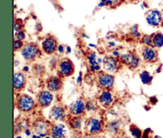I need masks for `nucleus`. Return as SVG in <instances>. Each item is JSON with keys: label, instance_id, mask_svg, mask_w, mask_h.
Returning a JSON list of instances; mask_svg holds the SVG:
<instances>
[{"label": "nucleus", "instance_id": "nucleus-1", "mask_svg": "<svg viewBox=\"0 0 163 138\" xmlns=\"http://www.w3.org/2000/svg\"><path fill=\"white\" fill-rule=\"evenodd\" d=\"M96 84L103 90H111L114 87L115 76L107 72H99L96 77Z\"/></svg>", "mask_w": 163, "mask_h": 138}, {"label": "nucleus", "instance_id": "nucleus-2", "mask_svg": "<svg viewBox=\"0 0 163 138\" xmlns=\"http://www.w3.org/2000/svg\"><path fill=\"white\" fill-rule=\"evenodd\" d=\"M15 105L21 112H31L35 107V101L28 94H20L16 98Z\"/></svg>", "mask_w": 163, "mask_h": 138}, {"label": "nucleus", "instance_id": "nucleus-3", "mask_svg": "<svg viewBox=\"0 0 163 138\" xmlns=\"http://www.w3.org/2000/svg\"><path fill=\"white\" fill-rule=\"evenodd\" d=\"M22 56L27 62L34 61L37 57L41 55V50L37 44L34 42H29L21 50Z\"/></svg>", "mask_w": 163, "mask_h": 138}, {"label": "nucleus", "instance_id": "nucleus-4", "mask_svg": "<svg viewBox=\"0 0 163 138\" xmlns=\"http://www.w3.org/2000/svg\"><path fill=\"white\" fill-rule=\"evenodd\" d=\"M57 70L58 76L62 78L68 77L72 76L74 74L75 66L70 59L65 58L59 61L57 66Z\"/></svg>", "mask_w": 163, "mask_h": 138}, {"label": "nucleus", "instance_id": "nucleus-5", "mask_svg": "<svg viewBox=\"0 0 163 138\" xmlns=\"http://www.w3.org/2000/svg\"><path fill=\"white\" fill-rule=\"evenodd\" d=\"M146 22L153 27L163 26V12L157 9L150 10L146 14Z\"/></svg>", "mask_w": 163, "mask_h": 138}, {"label": "nucleus", "instance_id": "nucleus-6", "mask_svg": "<svg viewBox=\"0 0 163 138\" xmlns=\"http://www.w3.org/2000/svg\"><path fill=\"white\" fill-rule=\"evenodd\" d=\"M119 60L120 63L125 65L131 70H135V69L138 68L139 66L140 62H141L139 57L138 56L137 54L131 53V52L121 54Z\"/></svg>", "mask_w": 163, "mask_h": 138}, {"label": "nucleus", "instance_id": "nucleus-7", "mask_svg": "<svg viewBox=\"0 0 163 138\" xmlns=\"http://www.w3.org/2000/svg\"><path fill=\"white\" fill-rule=\"evenodd\" d=\"M57 40L56 38L52 35L47 36L43 39L42 42V50L45 54H48V55H52V54H55V52L57 51Z\"/></svg>", "mask_w": 163, "mask_h": 138}, {"label": "nucleus", "instance_id": "nucleus-8", "mask_svg": "<svg viewBox=\"0 0 163 138\" xmlns=\"http://www.w3.org/2000/svg\"><path fill=\"white\" fill-rule=\"evenodd\" d=\"M120 62L119 59L115 58V57L112 55H107L104 57V60H103V70L105 72L110 73V74H114L119 71L120 68Z\"/></svg>", "mask_w": 163, "mask_h": 138}, {"label": "nucleus", "instance_id": "nucleus-9", "mask_svg": "<svg viewBox=\"0 0 163 138\" xmlns=\"http://www.w3.org/2000/svg\"><path fill=\"white\" fill-rule=\"evenodd\" d=\"M85 128L89 134L95 135L102 131L103 123L100 120L97 118L91 117L87 120L85 122Z\"/></svg>", "mask_w": 163, "mask_h": 138}, {"label": "nucleus", "instance_id": "nucleus-10", "mask_svg": "<svg viewBox=\"0 0 163 138\" xmlns=\"http://www.w3.org/2000/svg\"><path fill=\"white\" fill-rule=\"evenodd\" d=\"M63 86L62 77L60 76H50L46 79V88L52 93L60 91Z\"/></svg>", "mask_w": 163, "mask_h": 138}, {"label": "nucleus", "instance_id": "nucleus-11", "mask_svg": "<svg viewBox=\"0 0 163 138\" xmlns=\"http://www.w3.org/2000/svg\"><path fill=\"white\" fill-rule=\"evenodd\" d=\"M69 111L73 117H81L86 111V103L82 99L76 100L70 105Z\"/></svg>", "mask_w": 163, "mask_h": 138}, {"label": "nucleus", "instance_id": "nucleus-12", "mask_svg": "<svg viewBox=\"0 0 163 138\" xmlns=\"http://www.w3.org/2000/svg\"><path fill=\"white\" fill-rule=\"evenodd\" d=\"M142 59L147 63H154L158 61V51L153 46H144L141 52Z\"/></svg>", "mask_w": 163, "mask_h": 138}, {"label": "nucleus", "instance_id": "nucleus-13", "mask_svg": "<svg viewBox=\"0 0 163 138\" xmlns=\"http://www.w3.org/2000/svg\"><path fill=\"white\" fill-rule=\"evenodd\" d=\"M37 101L40 107H49L54 101V95L49 90H42L37 95Z\"/></svg>", "mask_w": 163, "mask_h": 138}, {"label": "nucleus", "instance_id": "nucleus-14", "mask_svg": "<svg viewBox=\"0 0 163 138\" xmlns=\"http://www.w3.org/2000/svg\"><path fill=\"white\" fill-rule=\"evenodd\" d=\"M26 85V77L23 73L15 72L13 78V88L14 92H20Z\"/></svg>", "mask_w": 163, "mask_h": 138}, {"label": "nucleus", "instance_id": "nucleus-15", "mask_svg": "<svg viewBox=\"0 0 163 138\" xmlns=\"http://www.w3.org/2000/svg\"><path fill=\"white\" fill-rule=\"evenodd\" d=\"M49 117L54 122H61L65 117V110L61 105H54L49 112Z\"/></svg>", "mask_w": 163, "mask_h": 138}, {"label": "nucleus", "instance_id": "nucleus-16", "mask_svg": "<svg viewBox=\"0 0 163 138\" xmlns=\"http://www.w3.org/2000/svg\"><path fill=\"white\" fill-rule=\"evenodd\" d=\"M50 125L46 122L45 120L43 119H37L33 123V131L36 134L39 135L41 134H48L49 133V129H50Z\"/></svg>", "mask_w": 163, "mask_h": 138}, {"label": "nucleus", "instance_id": "nucleus-17", "mask_svg": "<svg viewBox=\"0 0 163 138\" xmlns=\"http://www.w3.org/2000/svg\"><path fill=\"white\" fill-rule=\"evenodd\" d=\"M49 134L52 138H65L67 134V130L64 124H54L50 127Z\"/></svg>", "mask_w": 163, "mask_h": 138}, {"label": "nucleus", "instance_id": "nucleus-18", "mask_svg": "<svg viewBox=\"0 0 163 138\" xmlns=\"http://www.w3.org/2000/svg\"><path fill=\"white\" fill-rule=\"evenodd\" d=\"M98 101L105 108L110 107L114 102V98L110 90H103L98 97Z\"/></svg>", "mask_w": 163, "mask_h": 138}, {"label": "nucleus", "instance_id": "nucleus-19", "mask_svg": "<svg viewBox=\"0 0 163 138\" xmlns=\"http://www.w3.org/2000/svg\"><path fill=\"white\" fill-rule=\"evenodd\" d=\"M153 46L155 49H161L163 46V34L162 32H155L152 34Z\"/></svg>", "mask_w": 163, "mask_h": 138}, {"label": "nucleus", "instance_id": "nucleus-20", "mask_svg": "<svg viewBox=\"0 0 163 138\" xmlns=\"http://www.w3.org/2000/svg\"><path fill=\"white\" fill-rule=\"evenodd\" d=\"M139 77L142 83L144 85H150L154 79L153 75L150 74L147 70H143L142 72L140 73Z\"/></svg>", "mask_w": 163, "mask_h": 138}, {"label": "nucleus", "instance_id": "nucleus-21", "mask_svg": "<svg viewBox=\"0 0 163 138\" xmlns=\"http://www.w3.org/2000/svg\"><path fill=\"white\" fill-rule=\"evenodd\" d=\"M70 125L72 129L78 131L81 129L82 126V118L81 117H73L70 122Z\"/></svg>", "mask_w": 163, "mask_h": 138}, {"label": "nucleus", "instance_id": "nucleus-22", "mask_svg": "<svg viewBox=\"0 0 163 138\" xmlns=\"http://www.w3.org/2000/svg\"><path fill=\"white\" fill-rule=\"evenodd\" d=\"M121 126V122L119 120H115L109 122L107 124V129L112 134H115Z\"/></svg>", "mask_w": 163, "mask_h": 138}, {"label": "nucleus", "instance_id": "nucleus-23", "mask_svg": "<svg viewBox=\"0 0 163 138\" xmlns=\"http://www.w3.org/2000/svg\"><path fill=\"white\" fill-rule=\"evenodd\" d=\"M130 36L134 39H140L142 35L138 29V25L135 24L130 28Z\"/></svg>", "mask_w": 163, "mask_h": 138}, {"label": "nucleus", "instance_id": "nucleus-24", "mask_svg": "<svg viewBox=\"0 0 163 138\" xmlns=\"http://www.w3.org/2000/svg\"><path fill=\"white\" fill-rule=\"evenodd\" d=\"M140 41L142 44L144 45V46H153L152 34H143L140 38Z\"/></svg>", "mask_w": 163, "mask_h": 138}, {"label": "nucleus", "instance_id": "nucleus-25", "mask_svg": "<svg viewBox=\"0 0 163 138\" xmlns=\"http://www.w3.org/2000/svg\"><path fill=\"white\" fill-rule=\"evenodd\" d=\"M130 134L132 135V136L134 138H142V135H143V133L142 132V130L137 127L136 125H131L130 126Z\"/></svg>", "mask_w": 163, "mask_h": 138}, {"label": "nucleus", "instance_id": "nucleus-26", "mask_svg": "<svg viewBox=\"0 0 163 138\" xmlns=\"http://www.w3.org/2000/svg\"><path fill=\"white\" fill-rule=\"evenodd\" d=\"M23 22L21 19H16L14 22V32H19V31H23Z\"/></svg>", "mask_w": 163, "mask_h": 138}, {"label": "nucleus", "instance_id": "nucleus-27", "mask_svg": "<svg viewBox=\"0 0 163 138\" xmlns=\"http://www.w3.org/2000/svg\"><path fill=\"white\" fill-rule=\"evenodd\" d=\"M25 46L23 43V41H20V40L14 39V51H18V50H20L23 48V46Z\"/></svg>", "mask_w": 163, "mask_h": 138}, {"label": "nucleus", "instance_id": "nucleus-28", "mask_svg": "<svg viewBox=\"0 0 163 138\" xmlns=\"http://www.w3.org/2000/svg\"><path fill=\"white\" fill-rule=\"evenodd\" d=\"M26 32L24 31H19V32H14V39L20 40V41H24L26 39Z\"/></svg>", "mask_w": 163, "mask_h": 138}, {"label": "nucleus", "instance_id": "nucleus-29", "mask_svg": "<svg viewBox=\"0 0 163 138\" xmlns=\"http://www.w3.org/2000/svg\"><path fill=\"white\" fill-rule=\"evenodd\" d=\"M96 102H95V101L91 100L86 103V110L88 111H96Z\"/></svg>", "mask_w": 163, "mask_h": 138}, {"label": "nucleus", "instance_id": "nucleus-30", "mask_svg": "<svg viewBox=\"0 0 163 138\" xmlns=\"http://www.w3.org/2000/svg\"><path fill=\"white\" fill-rule=\"evenodd\" d=\"M89 69L93 73H99L101 71V66H100V64L99 63L92 65V66H89Z\"/></svg>", "mask_w": 163, "mask_h": 138}, {"label": "nucleus", "instance_id": "nucleus-31", "mask_svg": "<svg viewBox=\"0 0 163 138\" xmlns=\"http://www.w3.org/2000/svg\"><path fill=\"white\" fill-rule=\"evenodd\" d=\"M97 59V54L95 52H90L88 55H87V61L88 60H96Z\"/></svg>", "mask_w": 163, "mask_h": 138}, {"label": "nucleus", "instance_id": "nucleus-32", "mask_svg": "<svg viewBox=\"0 0 163 138\" xmlns=\"http://www.w3.org/2000/svg\"><path fill=\"white\" fill-rule=\"evenodd\" d=\"M76 82H77V84H81V82H83V73L81 71H80L78 74Z\"/></svg>", "mask_w": 163, "mask_h": 138}, {"label": "nucleus", "instance_id": "nucleus-33", "mask_svg": "<svg viewBox=\"0 0 163 138\" xmlns=\"http://www.w3.org/2000/svg\"><path fill=\"white\" fill-rule=\"evenodd\" d=\"M112 55L117 59H119V58H120V56H121L120 52H119V50H112Z\"/></svg>", "mask_w": 163, "mask_h": 138}, {"label": "nucleus", "instance_id": "nucleus-34", "mask_svg": "<svg viewBox=\"0 0 163 138\" xmlns=\"http://www.w3.org/2000/svg\"><path fill=\"white\" fill-rule=\"evenodd\" d=\"M57 52L60 54H63L64 53H65V47L64 46V45H58V46H57Z\"/></svg>", "mask_w": 163, "mask_h": 138}, {"label": "nucleus", "instance_id": "nucleus-35", "mask_svg": "<svg viewBox=\"0 0 163 138\" xmlns=\"http://www.w3.org/2000/svg\"><path fill=\"white\" fill-rule=\"evenodd\" d=\"M100 1L104 2L105 7H112V6H114V3H113L112 0H100Z\"/></svg>", "mask_w": 163, "mask_h": 138}, {"label": "nucleus", "instance_id": "nucleus-36", "mask_svg": "<svg viewBox=\"0 0 163 138\" xmlns=\"http://www.w3.org/2000/svg\"><path fill=\"white\" fill-rule=\"evenodd\" d=\"M151 131L150 130V129H146L144 131V133H143V135H142V138H149V132Z\"/></svg>", "mask_w": 163, "mask_h": 138}, {"label": "nucleus", "instance_id": "nucleus-37", "mask_svg": "<svg viewBox=\"0 0 163 138\" xmlns=\"http://www.w3.org/2000/svg\"><path fill=\"white\" fill-rule=\"evenodd\" d=\"M150 102H151L153 105H155V104L158 102V99H157L156 97H151V98H150Z\"/></svg>", "mask_w": 163, "mask_h": 138}, {"label": "nucleus", "instance_id": "nucleus-38", "mask_svg": "<svg viewBox=\"0 0 163 138\" xmlns=\"http://www.w3.org/2000/svg\"><path fill=\"white\" fill-rule=\"evenodd\" d=\"M107 44L110 47H115L116 46V43L113 41H109V42H107Z\"/></svg>", "mask_w": 163, "mask_h": 138}, {"label": "nucleus", "instance_id": "nucleus-39", "mask_svg": "<svg viewBox=\"0 0 163 138\" xmlns=\"http://www.w3.org/2000/svg\"><path fill=\"white\" fill-rule=\"evenodd\" d=\"M140 7H141V9L142 10H145L147 9V8H148V6H147V4H146L145 2H142V3L140 4Z\"/></svg>", "mask_w": 163, "mask_h": 138}, {"label": "nucleus", "instance_id": "nucleus-40", "mask_svg": "<svg viewBox=\"0 0 163 138\" xmlns=\"http://www.w3.org/2000/svg\"><path fill=\"white\" fill-rule=\"evenodd\" d=\"M65 52H66V54H70L72 52V49H71V47L69 46H67L65 47Z\"/></svg>", "mask_w": 163, "mask_h": 138}, {"label": "nucleus", "instance_id": "nucleus-41", "mask_svg": "<svg viewBox=\"0 0 163 138\" xmlns=\"http://www.w3.org/2000/svg\"><path fill=\"white\" fill-rule=\"evenodd\" d=\"M113 1V3H114V6H118L119 4H120L122 0H112Z\"/></svg>", "mask_w": 163, "mask_h": 138}, {"label": "nucleus", "instance_id": "nucleus-42", "mask_svg": "<svg viewBox=\"0 0 163 138\" xmlns=\"http://www.w3.org/2000/svg\"><path fill=\"white\" fill-rule=\"evenodd\" d=\"M103 60H104V58H97V59H96V61L98 62L99 64L103 63Z\"/></svg>", "mask_w": 163, "mask_h": 138}, {"label": "nucleus", "instance_id": "nucleus-43", "mask_svg": "<svg viewBox=\"0 0 163 138\" xmlns=\"http://www.w3.org/2000/svg\"><path fill=\"white\" fill-rule=\"evenodd\" d=\"M25 134H26V136H31V131L29 129H26V130H25Z\"/></svg>", "mask_w": 163, "mask_h": 138}, {"label": "nucleus", "instance_id": "nucleus-44", "mask_svg": "<svg viewBox=\"0 0 163 138\" xmlns=\"http://www.w3.org/2000/svg\"><path fill=\"white\" fill-rule=\"evenodd\" d=\"M29 70H30V68H29V66H25L23 67V69H22V71H23V72H28Z\"/></svg>", "mask_w": 163, "mask_h": 138}, {"label": "nucleus", "instance_id": "nucleus-45", "mask_svg": "<svg viewBox=\"0 0 163 138\" xmlns=\"http://www.w3.org/2000/svg\"><path fill=\"white\" fill-rule=\"evenodd\" d=\"M88 46L90 47V48H96V45L93 44V43H89V44H88Z\"/></svg>", "mask_w": 163, "mask_h": 138}, {"label": "nucleus", "instance_id": "nucleus-46", "mask_svg": "<svg viewBox=\"0 0 163 138\" xmlns=\"http://www.w3.org/2000/svg\"><path fill=\"white\" fill-rule=\"evenodd\" d=\"M161 71H162V66H160L159 68H158V70H156V73H158V74H159V73H160Z\"/></svg>", "mask_w": 163, "mask_h": 138}, {"label": "nucleus", "instance_id": "nucleus-47", "mask_svg": "<svg viewBox=\"0 0 163 138\" xmlns=\"http://www.w3.org/2000/svg\"><path fill=\"white\" fill-rule=\"evenodd\" d=\"M82 37L85 38H88V39H89V38H90V37H89V36L85 34H82Z\"/></svg>", "mask_w": 163, "mask_h": 138}, {"label": "nucleus", "instance_id": "nucleus-48", "mask_svg": "<svg viewBox=\"0 0 163 138\" xmlns=\"http://www.w3.org/2000/svg\"><path fill=\"white\" fill-rule=\"evenodd\" d=\"M154 138H162V137L160 136H158V135H155V136H154Z\"/></svg>", "mask_w": 163, "mask_h": 138}, {"label": "nucleus", "instance_id": "nucleus-49", "mask_svg": "<svg viewBox=\"0 0 163 138\" xmlns=\"http://www.w3.org/2000/svg\"><path fill=\"white\" fill-rule=\"evenodd\" d=\"M45 138H52V136H50V135H47V136H45Z\"/></svg>", "mask_w": 163, "mask_h": 138}, {"label": "nucleus", "instance_id": "nucleus-50", "mask_svg": "<svg viewBox=\"0 0 163 138\" xmlns=\"http://www.w3.org/2000/svg\"><path fill=\"white\" fill-rule=\"evenodd\" d=\"M15 138H22V136H17Z\"/></svg>", "mask_w": 163, "mask_h": 138}]
</instances>
